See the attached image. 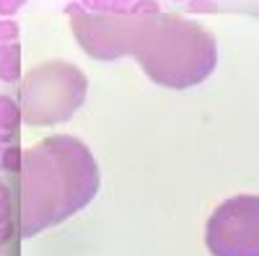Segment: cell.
Listing matches in <instances>:
<instances>
[{
	"label": "cell",
	"instance_id": "6da1fadb",
	"mask_svg": "<svg viewBox=\"0 0 259 256\" xmlns=\"http://www.w3.org/2000/svg\"><path fill=\"white\" fill-rule=\"evenodd\" d=\"M70 31L78 47L101 62L135 57L143 73L163 88L184 91L210 78L218 65V44L210 29L179 13L135 16L130 11L99 16L80 0L68 3Z\"/></svg>",
	"mask_w": 259,
	"mask_h": 256
},
{
	"label": "cell",
	"instance_id": "7a4b0ae2",
	"mask_svg": "<svg viewBox=\"0 0 259 256\" xmlns=\"http://www.w3.org/2000/svg\"><path fill=\"white\" fill-rule=\"evenodd\" d=\"M101 174L91 147L75 135H50L24 150L18 171V233L39 236L85 210Z\"/></svg>",
	"mask_w": 259,
	"mask_h": 256
},
{
	"label": "cell",
	"instance_id": "3957f363",
	"mask_svg": "<svg viewBox=\"0 0 259 256\" xmlns=\"http://www.w3.org/2000/svg\"><path fill=\"white\" fill-rule=\"evenodd\" d=\"M89 78L85 73L65 60H50L34 65L18 91V106L24 122L31 127H52L73 119L85 104Z\"/></svg>",
	"mask_w": 259,
	"mask_h": 256
},
{
	"label": "cell",
	"instance_id": "277c9868",
	"mask_svg": "<svg viewBox=\"0 0 259 256\" xmlns=\"http://www.w3.org/2000/svg\"><path fill=\"white\" fill-rule=\"evenodd\" d=\"M205 246L212 256H259V197L221 202L205 225Z\"/></svg>",
	"mask_w": 259,
	"mask_h": 256
},
{
	"label": "cell",
	"instance_id": "5b68a950",
	"mask_svg": "<svg viewBox=\"0 0 259 256\" xmlns=\"http://www.w3.org/2000/svg\"><path fill=\"white\" fill-rule=\"evenodd\" d=\"M21 78V44H8L0 49V80L16 83Z\"/></svg>",
	"mask_w": 259,
	"mask_h": 256
},
{
	"label": "cell",
	"instance_id": "8992f818",
	"mask_svg": "<svg viewBox=\"0 0 259 256\" xmlns=\"http://www.w3.org/2000/svg\"><path fill=\"white\" fill-rule=\"evenodd\" d=\"M21 119H24V114H21V106H18L11 96L0 93V127H3V130L16 132L18 124H21Z\"/></svg>",
	"mask_w": 259,
	"mask_h": 256
},
{
	"label": "cell",
	"instance_id": "52a82bcc",
	"mask_svg": "<svg viewBox=\"0 0 259 256\" xmlns=\"http://www.w3.org/2000/svg\"><path fill=\"white\" fill-rule=\"evenodd\" d=\"M13 230V220H11V189L8 184L0 179V241H8Z\"/></svg>",
	"mask_w": 259,
	"mask_h": 256
},
{
	"label": "cell",
	"instance_id": "ba28073f",
	"mask_svg": "<svg viewBox=\"0 0 259 256\" xmlns=\"http://www.w3.org/2000/svg\"><path fill=\"white\" fill-rule=\"evenodd\" d=\"M135 0H80V6L89 13H99V16H109V13H122L133 6Z\"/></svg>",
	"mask_w": 259,
	"mask_h": 256
},
{
	"label": "cell",
	"instance_id": "9c48e42d",
	"mask_svg": "<svg viewBox=\"0 0 259 256\" xmlns=\"http://www.w3.org/2000/svg\"><path fill=\"white\" fill-rule=\"evenodd\" d=\"M18 34H21V26L16 18H0V49L8 44H16Z\"/></svg>",
	"mask_w": 259,
	"mask_h": 256
},
{
	"label": "cell",
	"instance_id": "30bf717a",
	"mask_svg": "<svg viewBox=\"0 0 259 256\" xmlns=\"http://www.w3.org/2000/svg\"><path fill=\"white\" fill-rule=\"evenodd\" d=\"M187 11L189 13H218V0H189L187 3Z\"/></svg>",
	"mask_w": 259,
	"mask_h": 256
},
{
	"label": "cell",
	"instance_id": "8fae6325",
	"mask_svg": "<svg viewBox=\"0 0 259 256\" xmlns=\"http://www.w3.org/2000/svg\"><path fill=\"white\" fill-rule=\"evenodd\" d=\"M21 6H26V0H0V16L13 18Z\"/></svg>",
	"mask_w": 259,
	"mask_h": 256
},
{
	"label": "cell",
	"instance_id": "7c38bea8",
	"mask_svg": "<svg viewBox=\"0 0 259 256\" xmlns=\"http://www.w3.org/2000/svg\"><path fill=\"white\" fill-rule=\"evenodd\" d=\"M13 140H16V132H11V130H3V127H0V145H3V147H8V145H13Z\"/></svg>",
	"mask_w": 259,
	"mask_h": 256
},
{
	"label": "cell",
	"instance_id": "4fadbf2b",
	"mask_svg": "<svg viewBox=\"0 0 259 256\" xmlns=\"http://www.w3.org/2000/svg\"><path fill=\"white\" fill-rule=\"evenodd\" d=\"M3 156H6V147L0 145V171H3Z\"/></svg>",
	"mask_w": 259,
	"mask_h": 256
},
{
	"label": "cell",
	"instance_id": "5bb4252c",
	"mask_svg": "<svg viewBox=\"0 0 259 256\" xmlns=\"http://www.w3.org/2000/svg\"><path fill=\"white\" fill-rule=\"evenodd\" d=\"M174 3H189V0H174Z\"/></svg>",
	"mask_w": 259,
	"mask_h": 256
},
{
	"label": "cell",
	"instance_id": "9a60e30c",
	"mask_svg": "<svg viewBox=\"0 0 259 256\" xmlns=\"http://www.w3.org/2000/svg\"><path fill=\"white\" fill-rule=\"evenodd\" d=\"M0 243H3V241H0Z\"/></svg>",
	"mask_w": 259,
	"mask_h": 256
}]
</instances>
